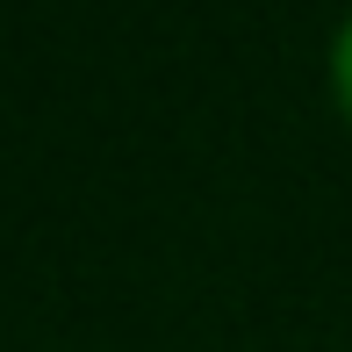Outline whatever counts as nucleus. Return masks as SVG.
Segmentation results:
<instances>
[{"label":"nucleus","mask_w":352,"mask_h":352,"mask_svg":"<svg viewBox=\"0 0 352 352\" xmlns=\"http://www.w3.org/2000/svg\"><path fill=\"white\" fill-rule=\"evenodd\" d=\"M324 72H331V101H338V116H345V130H352V14L331 29V58H324Z\"/></svg>","instance_id":"obj_1"}]
</instances>
